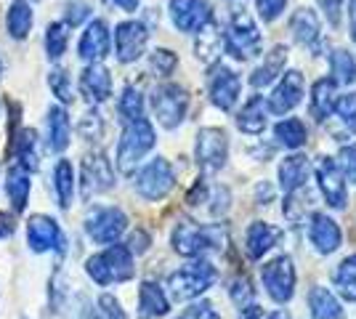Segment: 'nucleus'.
Segmentation results:
<instances>
[{
  "label": "nucleus",
  "mask_w": 356,
  "mask_h": 319,
  "mask_svg": "<svg viewBox=\"0 0 356 319\" xmlns=\"http://www.w3.org/2000/svg\"><path fill=\"white\" fill-rule=\"evenodd\" d=\"M86 272L96 285H118V282H128L136 274L134 269V253L128 250V245H106V250L90 256L86 261Z\"/></svg>",
  "instance_id": "obj_1"
},
{
  "label": "nucleus",
  "mask_w": 356,
  "mask_h": 319,
  "mask_svg": "<svg viewBox=\"0 0 356 319\" xmlns=\"http://www.w3.org/2000/svg\"><path fill=\"white\" fill-rule=\"evenodd\" d=\"M226 231L221 227H200L192 221H181L173 229V250L184 259H202L213 250H223Z\"/></svg>",
  "instance_id": "obj_2"
},
{
  "label": "nucleus",
  "mask_w": 356,
  "mask_h": 319,
  "mask_svg": "<svg viewBox=\"0 0 356 319\" xmlns=\"http://www.w3.org/2000/svg\"><path fill=\"white\" fill-rule=\"evenodd\" d=\"M154 144H157V136H154V128H152V122H149L147 117L128 122L125 131H122V136H120V144H118V170L120 173L131 176Z\"/></svg>",
  "instance_id": "obj_3"
},
{
  "label": "nucleus",
  "mask_w": 356,
  "mask_h": 319,
  "mask_svg": "<svg viewBox=\"0 0 356 319\" xmlns=\"http://www.w3.org/2000/svg\"><path fill=\"white\" fill-rule=\"evenodd\" d=\"M216 279H218L216 266L205 259H197L168 277V290L176 301H194L208 288H213Z\"/></svg>",
  "instance_id": "obj_4"
},
{
  "label": "nucleus",
  "mask_w": 356,
  "mask_h": 319,
  "mask_svg": "<svg viewBox=\"0 0 356 319\" xmlns=\"http://www.w3.org/2000/svg\"><path fill=\"white\" fill-rule=\"evenodd\" d=\"M261 46H264V38L255 27L252 16L245 14V11H234L229 19V27L223 32L226 54H232L237 61H248L261 54Z\"/></svg>",
  "instance_id": "obj_5"
},
{
  "label": "nucleus",
  "mask_w": 356,
  "mask_h": 319,
  "mask_svg": "<svg viewBox=\"0 0 356 319\" xmlns=\"http://www.w3.org/2000/svg\"><path fill=\"white\" fill-rule=\"evenodd\" d=\"M152 109L163 128L176 131L189 112V93L176 83H163L152 91Z\"/></svg>",
  "instance_id": "obj_6"
},
{
  "label": "nucleus",
  "mask_w": 356,
  "mask_h": 319,
  "mask_svg": "<svg viewBox=\"0 0 356 319\" xmlns=\"http://www.w3.org/2000/svg\"><path fill=\"white\" fill-rule=\"evenodd\" d=\"M173 186H176V170L165 157H154L136 173V192H138V197L149 199V202L168 197Z\"/></svg>",
  "instance_id": "obj_7"
},
{
  "label": "nucleus",
  "mask_w": 356,
  "mask_h": 319,
  "mask_svg": "<svg viewBox=\"0 0 356 319\" xmlns=\"http://www.w3.org/2000/svg\"><path fill=\"white\" fill-rule=\"evenodd\" d=\"M194 157L202 173H218L229 160V136L221 128H202L197 133Z\"/></svg>",
  "instance_id": "obj_8"
},
{
  "label": "nucleus",
  "mask_w": 356,
  "mask_h": 319,
  "mask_svg": "<svg viewBox=\"0 0 356 319\" xmlns=\"http://www.w3.org/2000/svg\"><path fill=\"white\" fill-rule=\"evenodd\" d=\"M261 279H264V288L271 295V301H277V304H287L296 295V266H293L290 256H277L268 263H264Z\"/></svg>",
  "instance_id": "obj_9"
},
{
  "label": "nucleus",
  "mask_w": 356,
  "mask_h": 319,
  "mask_svg": "<svg viewBox=\"0 0 356 319\" xmlns=\"http://www.w3.org/2000/svg\"><path fill=\"white\" fill-rule=\"evenodd\" d=\"M128 229V215L120 208H93L86 218V234L96 245H115Z\"/></svg>",
  "instance_id": "obj_10"
},
{
  "label": "nucleus",
  "mask_w": 356,
  "mask_h": 319,
  "mask_svg": "<svg viewBox=\"0 0 356 319\" xmlns=\"http://www.w3.org/2000/svg\"><path fill=\"white\" fill-rule=\"evenodd\" d=\"M112 186H115V170L109 165L106 154L90 152L88 157H83V165H80V192H83V199L104 195Z\"/></svg>",
  "instance_id": "obj_11"
},
{
  "label": "nucleus",
  "mask_w": 356,
  "mask_h": 319,
  "mask_svg": "<svg viewBox=\"0 0 356 319\" xmlns=\"http://www.w3.org/2000/svg\"><path fill=\"white\" fill-rule=\"evenodd\" d=\"M316 181H319V189H322V195H325L330 208L343 211L348 205V186H346L341 167H338V163L332 157H319V163H316Z\"/></svg>",
  "instance_id": "obj_12"
},
{
  "label": "nucleus",
  "mask_w": 356,
  "mask_h": 319,
  "mask_svg": "<svg viewBox=\"0 0 356 319\" xmlns=\"http://www.w3.org/2000/svg\"><path fill=\"white\" fill-rule=\"evenodd\" d=\"M208 91H210L213 104L218 106L221 112H229V109H234V104L239 101L242 80H239V75L234 69H229V67H223V64H216V67L210 69Z\"/></svg>",
  "instance_id": "obj_13"
},
{
  "label": "nucleus",
  "mask_w": 356,
  "mask_h": 319,
  "mask_svg": "<svg viewBox=\"0 0 356 319\" xmlns=\"http://www.w3.org/2000/svg\"><path fill=\"white\" fill-rule=\"evenodd\" d=\"M27 243L35 253H48V250H59L64 253L67 237L61 227L51 215H32L27 221Z\"/></svg>",
  "instance_id": "obj_14"
},
{
  "label": "nucleus",
  "mask_w": 356,
  "mask_h": 319,
  "mask_svg": "<svg viewBox=\"0 0 356 319\" xmlns=\"http://www.w3.org/2000/svg\"><path fill=\"white\" fill-rule=\"evenodd\" d=\"M149 43V30L141 22H122L115 30V51L122 64H134L144 56Z\"/></svg>",
  "instance_id": "obj_15"
},
{
  "label": "nucleus",
  "mask_w": 356,
  "mask_h": 319,
  "mask_svg": "<svg viewBox=\"0 0 356 319\" xmlns=\"http://www.w3.org/2000/svg\"><path fill=\"white\" fill-rule=\"evenodd\" d=\"M303 93H306L303 75L298 69H290V72H284L280 85L266 99V109L271 115H287V112H293L303 101Z\"/></svg>",
  "instance_id": "obj_16"
},
{
  "label": "nucleus",
  "mask_w": 356,
  "mask_h": 319,
  "mask_svg": "<svg viewBox=\"0 0 356 319\" xmlns=\"http://www.w3.org/2000/svg\"><path fill=\"white\" fill-rule=\"evenodd\" d=\"M213 19L205 0H170V22L181 32H200Z\"/></svg>",
  "instance_id": "obj_17"
},
{
  "label": "nucleus",
  "mask_w": 356,
  "mask_h": 319,
  "mask_svg": "<svg viewBox=\"0 0 356 319\" xmlns=\"http://www.w3.org/2000/svg\"><path fill=\"white\" fill-rule=\"evenodd\" d=\"M112 46V38H109V27H106L104 19H93L86 32L80 35V43H77V56L86 61V64H99L109 54Z\"/></svg>",
  "instance_id": "obj_18"
},
{
  "label": "nucleus",
  "mask_w": 356,
  "mask_h": 319,
  "mask_svg": "<svg viewBox=\"0 0 356 319\" xmlns=\"http://www.w3.org/2000/svg\"><path fill=\"white\" fill-rule=\"evenodd\" d=\"M309 240H312L316 253L330 256V253H335L341 247L343 231L338 227V221L330 218L327 213H314L312 221H309Z\"/></svg>",
  "instance_id": "obj_19"
},
{
  "label": "nucleus",
  "mask_w": 356,
  "mask_h": 319,
  "mask_svg": "<svg viewBox=\"0 0 356 319\" xmlns=\"http://www.w3.org/2000/svg\"><path fill=\"white\" fill-rule=\"evenodd\" d=\"M80 88L86 93L90 104H104L106 99L112 96V72L106 69L104 64H88L80 75Z\"/></svg>",
  "instance_id": "obj_20"
},
{
  "label": "nucleus",
  "mask_w": 356,
  "mask_h": 319,
  "mask_svg": "<svg viewBox=\"0 0 356 319\" xmlns=\"http://www.w3.org/2000/svg\"><path fill=\"white\" fill-rule=\"evenodd\" d=\"M290 32H293L296 43H300L303 48H312V51H319L322 24H319V16L314 8H298L290 19Z\"/></svg>",
  "instance_id": "obj_21"
},
{
  "label": "nucleus",
  "mask_w": 356,
  "mask_h": 319,
  "mask_svg": "<svg viewBox=\"0 0 356 319\" xmlns=\"http://www.w3.org/2000/svg\"><path fill=\"white\" fill-rule=\"evenodd\" d=\"M70 133H72V125H70V115L64 106H51L48 109V117H45V141H48V149L51 152H64L70 147Z\"/></svg>",
  "instance_id": "obj_22"
},
{
  "label": "nucleus",
  "mask_w": 356,
  "mask_h": 319,
  "mask_svg": "<svg viewBox=\"0 0 356 319\" xmlns=\"http://www.w3.org/2000/svg\"><path fill=\"white\" fill-rule=\"evenodd\" d=\"M282 237V229L271 227L266 221H255L248 227V234H245V247H248V256L250 259H264L274 245L280 243Z\"/></svg>",
  "instance_id": "obj_23"
},
{
  "label": "nucleus",
  "mask_w": 356,
  "mask_h": 319,
  "mask_svg": "<svg viewBox=\"0 0 356 319\" xmlns=\"http://www.w3.org/2000/svg\"><path fill=\"white\" fill-rule=\"evenodd\" d=\"M309 173H312V165H309L306 154L284 157L282 165H280V186L284 189V195H293L298 189H303L309 181Z\"/></svg>",
  "instance_id": "obj_24"
},
{
  "label": "nucleus",
  "mask_w": 356,
  "mask_h": 319,
  "mask_svg": "<svg viewBox=\"0 0 356 319\" xmlns=\"http://www.w3.org/2000/svg\"><path fill=\"white\" fill-rule=\"evenodd\" d=\"M168 311H170V301H168L165 290L157 282L147 279L141 285V290H138V317L157 319V317H165Z\"/></svg>",
  "instance_id": "obj_25"
},
{
  "label": "nucleus",
  "mask_w": 356,
  "mask_h": 319,
  "mask_svg": "<svg viewBox=\"0 0 356 319\" xmlns=\"http://www.w3.org/2000/svg\"><path fill=\"white\" fill-rule=\"evenodd\" d=\"M287 46H277L271 48V54H266V59H264V64L261 67H255V72L250 75V85L252 88H266V85H271L277 77L284 75V64H287Z\"/></svg>",
  "instance_id": "obj_26"
},
{
  "label": "nucleus",
  "mask_w": 356,
  "mask_h": 319,
  "mask_svg": "<svg viewBox=\"0 0 356 319\" xmlns=\"http://www.w3.org/2000/svg\"><path fill=\"white\" fill-rule=\"evenodd\" d=\"M268 122V109L264 96H252L248 104L242 106V112L237 115V128L248 136H258L266 131Z\"/></svg>",
  "instance_id": "obj_27"
},
{
  "label": "nucleus",
  "mask_w": 356,
  "mask_h": 319,
  "mask_svg": "<svg viewBox=\"0 0 356 319\" xmlns=\"http://www.w3.org/2000/svg\"><path fill=\"white\" fill-rule=\"evenodd\" d=\"M335 101H338V93H335V83L330 77H319L312 85V117L316 122H325L332 112H335Z\"/></svg>",
  "instance_id": "obj_28"
},
{
  "label": "nucleus",
  "mask_w": 356,
  "mask_h": 319,
  "mask_svg": "<svg viewBox=\"0 0 356 319\" xmlns=\"http://www.w3.org/2000/svg\"><path fill=\"white\" fill-rule=\"evenodd\" d=\"M30 170H24L22 165H14L6 176V195L11 199L16 213H22L30 202Z\"/></svg>",
  "instance_id": "obj_29"
},
{
  "label": "nucleus",
  "mask_w": 356,
  "mask_h": 319,
  "mask_svg": "<svg viewBox=\"0 0 356 319\" xmlns=\"http://www.w3.org/2000/svg\"><path fill=\"white\" fill-rule=\"evenodd\" d=\"M309 306H312L314 319H343L341 301L322 285H314L309 290Z\"/></svg>",
  "instance_id": "obj_30"
},
{
  "label": "nucleus",
  "mask_w": 356,
  "mask_h": 319,
  "mask_svg": "<svg viewBox=\"0 0 356 319\" xmlns=\"http://www.w3.org/2000/svg\"><path fill=\"white\" fill-rule=\"evenodd\" d=\"M54 189H56V199H59V208H70L74 197V170L70 160H59L54 167Z\"/></svg>",
  "instance_id": "obj_31"
},
{
  "label": "nucleus",
  "mask_w": 356,
  "mask_h": 319,
  "mask_svg": "<svg viewBox=\"0 0 356 319\" xmlns=\"http://www.w3.org/2000/svg\"><path fill=\"white\" fill-rule=\"evenodd\" d=\"M274 136L287 149H300L306 144V138H309V131L298 117H284V120L274 125Z\"/></svg>",
  "instance_id": "obj_32"
},
{
  "label": "nucleus",
  "mask_w": 356,
  "mask_h": 319,
  "mask_svg": "<svg viewBox=\"0 0 356 319\" xmlns=\"http://www.w3.org/2000/svg\"><path fill=\"white\" fill-rule=\"evenodd\" d=\"M32 8L30 3H24V0H14V6L8 8V16H6V27L11 32V38L16 40H22V38H27L32 30Z\"/></svg>",
  "instance_id": "obj_33"
},
{
  "label": "nucleus",
  "mask_w": 356,
  "mask_h": 319,
  "mask_svg": "<svg viewBox=\"0 0 356 319\" xmlns=\"http://www.w3.org/2000/svg\"><path fill=\"white\" fill-rule=\"evenodd\" d=\"M330 69H332V83L338 85H354L356 83V59L348 54V51H343L338 48L332 56H330Z\"/></svg>",
  "instance_id": "obj_34"
},
{
  "label": "nucleus",
  "mask_w": 356,
  "mask_h": 319,
  "mask_svg": "<svg viewBox=\"0 0 356 319\" xmlns=\"http://www.w3.org/2000/svg\"><path fill=\"white\" fill-rule=\"evenodd\" d=\"M332 282H335V288H338V293H341L343 298L354 304L356 301V253L341 261V266L332 274Z\"/></svg>",
  "instance_id": "obj_35"
},
{
  "label": "nucleus",
  "mask_w": 356,
  "mask_h": 319,
  "mask_svg": "<svg viewBox=\"0 0 356 319\" xmlns=\"http://www.w3.org/2000/svg\"><path fill=\"white\" fill-rule=\"evenodd\" d=\"M16 154H19V165L24 167V170H38V133L32 131V128H24V131H19V136H16Z\"/></svg>",
  "instance_id": "obj_36"
},
{
  "label": "nucleus",
  "mask_w": 356,
  "mask_h": 319,
  "mask_svg": "<svg viewBox=\"0 0 356 319\" xmlns=\"http://www.w3.org/2000/svg\"><path fill=\"white\" fill-rule=\"evenodd\" d=\"M221 32L216 27V22L210 19L202 30L197 32V56L202 61H213L221 51Z\"/></svg>",
  "instance_id": "obj_37"
},
{
  "label": "nucleus",
  "mask_w": 356,
  "mask_h": 319,
  "mask_svg": "<svg viewBox=\"0 0 356 319\" xmlns=\"http://www.w3.org/2000/svg\"><path fill=\"white\" fill-rule=\"evenodd\" d=\"M70 27L64 24V22H51L48 24V30H45V38H43V46H45V54H48V59H61V54L67 51V43H70Z\"/></svg>",
  "instance_id": "obj_38"
},
{
  "label": "nucleus",
  "mask_w": 356,
  "mask_h": 319,
  "mask_svg": "<svg viewBox=\"0 0 356 319\" xmlns=\"http://www.w3.org/2000/svg\"><path fill=\"white\" fill-rule=\"evenodd\" d=\"M118 112L125 122L141 120L144 117V96H141V91L134 88V85H125V91L120 96Z\"/></svg>",
  "instance_id": "obj_39"
},
{
  "label": "nucleus",
  "mask_w": 356,
  "mask_h": 319,
  "mask_svg": "<svg viewBox=\"0 0 356 319\" xmlns=\"http://www.w3.org/2000/svg\"><path fill=\"white\" fill-rule=\"evenodd\" d=\"M48 85H51L54 96H56L64 106L74 101V88H72V80H70V72H67V69H59V67L51 69V72H48Z\"/></svg>",
  "instance_id": "obj_40"
},
{
  "label": "nucleus",
  "mask_w": 356,
  "mask_h": 319,
  "mask_svg": "<svg viewBox=\"0 0 356 319\" xmlns=\"http://www.w3.org/2000/svg\"><path fill=\"white\" fill-rule=\"evenodd\" d=\"M77 131H80V136L86 138V141H99V138L104 136V120H102V115L96 109H88L83 115L80 125H77Z\"/></svg>",
  "instance_id": "obj_41"
},
{
  "label": "nucleus",
  "mask_w": 356,
  "mask_h": 319,
  "mask_svg": "<svg viewBox=\"0 0 356 319\" xmlns=\"http://www.w3.org/2000/svg\"><path fill=\"white\" fill-rule=\"evenodd\" d=\"M335 112H338V117H341L343 125L348 128V133H356V91L341 96V99L335 101Z\"/></svg>",
  "instance_id": "obj_42"
},
{
  "label": "nucleus",
  "mask_w": 356,
  "mask_h": 319,
  "mask_svg": "<svg viewBox=\"0 0 356 319\" xmlns=\"http://www.w3.org/2000/svg\"><path fill=\"white\" fill-rule=\"evenodd\" d=\"M229 295H232V301L237 304V309H245V306L255 304V290L250 288V282H248L245 277H234V279H232Z\"/></svg>",
  "instance_id": "obj_43"
},
{
  "label": "nucleus",
  "mask_w": 356,
  "mask_h": 319,
  "mask_svg": "<svg viewBox=\"0 0 356 319\" xmlns=\"http://www.w3.org/2000/svg\"><path fill=\"white\" fill-rule=\"evenodd\" d=\"M149 64H152V69H154L160 77H168L178 67V56L173 54V51H168V48H157V51L152 54Z\"/></svg>",
  "instance_id": "obj_44"
},
{
  "label": "nucleus",
  "mask_w": 356,
  "mask_h": 319,
  "mask_svg": "<svg viewBox=\"0 0 356 319\" xmlns=\"http://www.w3.org/2000/svg\"><path fill=\"white\" fill-rule=\"evenodd\" d=\"M90 16V3L88 0H70L64 8V24L67 27H80Z\"/></svg>",
  "instance_id": "obj_45"
},
{
  "label": "nucleus",
  "mask_w": 356,
  "mask_h": 319,
  "mask_svg": "<svg viewBox=\"0 0 356 319\" xmlns=\"http://www.w3.org/2000/svg\"><path fill=\"white\" fill-rule=\"evenodd\" d=\"M338 167H341L343 179L346 181L356 183V144H348V147H341V152H338Z\"/></svg>",
  "instance_id": "obj_46"
},
{
  "label": "nucleus",
  "mask_w": 356,
  "mask_h": 319,
  "mask_svg": "<svg viewBox=\"0 0 356 319\" xmlns=\"http://www.w3.org/2000/svg\"><path fill=\"white\" fill-rule=\"evenodd\" d=\"M99 317L102 319H128V314H125V309L120 306V301L115 298V295L104 293V295L99 298Z\"/></svg>",
  "instance_id": "obj_47"
},
{
  "label": "nucleus",
  "mask_w": 356,
  "mask_h": 319,
  "mask_svg": "<svg viewBox=\"0 0 356 319\" xmlns=\"http://www.w3.org/2000/svg\"><path fill=\"white\" fill-rule=\"evenodd\" d=\"M208 202H213L210 205V215H223V213L229 211V202H232V195H229V189L226 186H216L213 189V195L208 197Z\"/></svg>",
  "instance_id": "obj_48"
},
{
  "label": "nucleus",
  "mask_w": 356,
  "mask_h": 319,
  "mask_svg": "<svg viewBox=\"0 0 356 319\" xmlns=\"http://www.w3.org/2000/svg\"><path fill=\"white\" fill-rule=\"evenodd\" d=\"M178 319H221V314L213 309V304L208 301H200V304H192Z\"/></svg>",
  "instance_id": "obj_49"
},
{
  "label": "nucleus",
  "mask_w": 356,
  "mask_h": 319,
  "mask_svg": "<svg viewBox=\"0 0 356 319\" xmlns=\"http://www.w3.org/2000/svg\"><path fill=\"white\" fill-rule=\"evenodd\" d=\"M255 6H258V16L264 22H274L284 11L287 0H255Z\"/></svg>",
  "instance_id": "obj_50"
},
{
  "label": "nucleus",
  "mask_w": 356,
  "mask_h": 319,
  "mask_svg": "<svg viewBox=\"0 0 356 319\" xmlns=\"http://www.w3.org/2000/svg\"><path fill=\"white\" fill-rule=\"evenodd\" d=\"M319 6H322V11H325L327 22H330L332 27H341V16H343L346 0H319Z\"/></svg>",
  "instance_id": "obj_51"
},
{
  "label": "nucleus",
  "mask_w": 356,
  "mask_h": 319,
  "mask_svg": "<svg viewBox=\"0 0 356 319\" xmlns=\"http://www.w3.org/2000/svg\"><path fill=\"white\" fill-rule=\"evenodd\" d=\"M14 231H16V218H14V213L0 211V240L11 237Z\"/></svg>",
  "instance_id": "obj_52"
},
{
  "label": "nucleus",
  "mask_w": 356,
  "mask_h": 319,
  "mask_svg": "<svg viewBox=\"0 0 356 319\" xmlns=\"http://www.w3.org/2000/svg\"><path fill=\"white\" fill-rule=\"evenodd\" d=\"M147 247H149V237L144 231H136L134 237H131V243H128V250L131 253H144Z\"/></svg>",
  "instance_id": "obj_53"
},
{
  "label": "nucleus",
  "mask_w": 356,
  "mask_h": 319,
  "mask_svg": "<svg viewBox=\"0 0 356 319\" xmlns=\"http://www.w3.org/2000/svg\"><path fill=\"white\" fill-rule=\"evenodd\" d=\"M266 317L268 314L258 304H250V306H245V309H239V319H266Z\"/></svg>",
  "instance_id": "obj_54"
},
{
  "label": "nucleus",
  "mask_w": 356,
  "mask_h": 319,
  "mask_svg": "<svg viewBox=\"0 0 356 319\" xmlns=\"http://www.w3.org/2000/svg\"><path fill=\"white\" fill-rule=\"evenodd\" d=\"M106 6H115L120 11H128V14H134L136 8H138V0H104Z\"/></svg>",
  "instance_id": "obj_55"
},
{
  "label": "nucleus",
  "mask_w": 356,
  "mask_h": 319,
  "mask_svg": "<svg viewBox=\"0 0 356 319\" xmlns=\"http://www.w3.org/2000/svg\"><path fill=\"white\" fill-rule=\"evenodd\" d=\"M351 38H354V43H356V0H351Z\"/></svg>",
  "instance_id": "obj_56"
},
{
  "label": "nucleus",
  "mask_w": 356,
  "mask_h": 319,
  "mask_svg": "<svg viewBox=\"0 0 356 319\" xmlns=\"http://www.w3.org/2000/svg\"><path fill=\"white\" fill-rule=\"evenodd\" d=\"M266 319H287V311H284V309H280V311H274V314H268Z\"/></svg>",
  "instance_id": "obj_57"
},
{
  "label": "nucleus",
  "mask_w": 356,
  "mask_h": 319,
  "mask_svg": "<svg viewBox=\"0 0 356 319\" xmlns=\"http://www.w3.org/2000/svg\"><path fill=\"white\" fill-rule=\"evenodd\" d=\"M0 77H3V61H0Z\"/></svg>",
  "instance_id": "obj_58"
},
{
  "label": "nucleus",
  "mask_w": 356,
  "mask_h": 319,
  "mask_svg": "<svg viewBox=\"0 0 356 319\" xmlns=\"http://www.w3.org/2000/svg\"><path fill=\"white\" fill-rule=\"evenodd\" d=\"M24 3H38V0H24Z\"/></svg>",
  "instance_id": "obj_59"
}]
</instances>
